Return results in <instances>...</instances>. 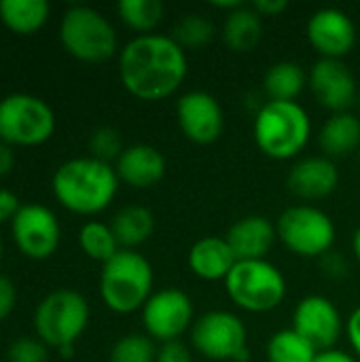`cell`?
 I'll return each mask as SVG.
<instances>
[{"mask_svg": "<svg viewBox=\"0 0 360 362\" xmlns=\"http://www.w3.org/2000/svg\"><path fill=\"white\" fill-rule=\"evenodd\" d=\"M119 182L132 189H151L166 174V157L151 144L127 146L115 163Z\"/></svg>", "mask_w": 360, "mask_h": 362, "instance_id": "cell-19", "label": "cell"}, {"mask_svg": "<svg viewBox=\"0 0 360 362\" xmlns=\"http://www.w3.org/2000/svg\"><path fill=\"white\" fill-rule=\"evenodd\" d=\"M8 362H47V348L40 339L19 337L6 352Z\"/></svg>", "mask_w": 360, "mask_h": 362, "instance_id": "cell-32", "label": "cell"}, {"mask_svg": "<svg viewBox=\"0 0 360 362\" xmlns=\"http://www.w3.org/2000/svg\"><path fill=\"white\" fill-rule=\"evenodd\" d=\"M57 352H59L64 358H70V356L74 354V346H64V348H59Z\"/></svg>", "mask_w": 360, "mask_h": 362, "instance_id": "cell-41", "label": "cell"}, {"mask_svg": "<svg viewBox=\"0 0 360 362\" xmlns=\"http://www.w3.org/2000/svg\"><path fill=\"white\" fill-rule=\"evenodd\" d=\"M15 157H13V148L4 142H0V176H6L13 170Z\"/></svg>", "mask_w": 360, "mask_h": 362, "instance_id": "cell-38", "label": "cell"}, {"mask_svg": "<svg viewBox=\"0 0 360 362\" xmlns=\"http://www.w3.org/2000/svg\"><path fill=\"white\" fill-rule=\"evenodd\" d=\"M187 51L166 34H138L119 53V78L138 100L170 98L187 78Z\"/></svg>", "mask_w": 360, "mask_h": 362, "instance_id": "cell-1", "label": "cell"}, {"mask_svg": "<svg viewBox=\"0 0 360 362\" xmlns=\"http://www.w3.org/2000/svg\"><path fill=\"white\" fill-rule=\"evenodd\" d=\"M178 127L195 144H212L223 136L225 112L221 102L208 91H189L176 104Z\"/></svg>", "mask_w": 360, "mask_h": 362, "instance_id": "cell-15", "label": "cell"}, {"mask_svg": "<svg viewBox=\"0 0 360 362\" xmlns=\"http://www.w3.org/2000/svg\"><path fill=\"white\" fill-rule=\"evenodd\" d=\"M320 352L297 331L284 329L269 337L267 362H314Z\"/></svg>", "mask_w": 360, "mask_h": 362, "instance_id": "cell-26", "label": "cell"}, {"mask_svg": "<svg viewBox=\"0 0 360 362\" xmlns=\"http://www.w3.org/2000/svg\"><path fill=\"white\" fill-rule=\"evenodd\" d=\"M308 74L297 62H276L267 68L263 76V89L269 100L278 102H295L306 89Z\"/></svg>", "mask_w": 360, "mask_h": 362, "instance_id": "cell-24", "label": "cell"}, {"mask_svg": "<svg viewBox=\"0 0 360 362\" xmlns=\"http://www.w3.org/2000/svg\"><path fill=\"white\" fill-rule=\"evenodd\" d=\"M0 259H2V242H0Z\"/></svg>", "mask_w": 360, "mask_h": 362, "instance_id": "cell-43", "label": "cell"}, {"mask_svg": "<svg viewBox=\"0 0 360 362\" xmlns=\"http://www.w3.org/2000/svg\"><path fill=\"white\" fill-rule=\"evenodd\" d=\"M318 146L329 159H346L360 148V117L354 112L331 115L318 132Z\"/></svg>", "mask_w": 360, "mask_h": 362, "instance_id": "cell-21", "label": "cell"}, {"mask_svg": "<svg viewBox=\"0 0 360 362\" xmlns=\"http://www.w3.org/2000/svg\"><path fill=\"white\" fill-rule=\"evenodd\" d=\"M110 362H157L155 341L149 335L129 333L112 346Z\"/></svg>", "mask_w": 360, "mask_h": 362, "instance_id": "cell-30", "label": "cell"}, {"mask_svg": "<svg viewBox=\"0 0 360 362\" xmlns=\"http://www.w3.org/2000/svg\"><path fill=\"white\" fill-rule=\"evenodd\" d=\"M263 36V17L252 6H240L225 15L223 42L236 53L252 51Z\"/></svg>", "mask_w": 360, "mask_h": 362, "instance_id": "cell-22", "label": "cell"}, {"mask_svg": "<svg viewBox=\"0 0 360 362\" xmlns=\"http://www.w3.org/2000/svg\"><path fill=\"white\" fill-rule=\"evenodd\" d=\"M191 350L187 344L178 341H168L157 348V362H191Z\"/></svg>", "mask_w": 360, "mask_h": 362, "instance_id": "cell-33", "label": "cell"}, {"mask_svg": "<svg viewBox=\"0 0 360 362\" xmlns=\"http://www.w3.org/2000/svg\"><path fill=\"white\" fill-rule=\"evenodd\" d=\"M189 333L195 352L210 361L246 362L250 356L246 327L231 312H206L193 322Z\"/></svg>", "mask_w": 360, "mask_h": 362, "instance_id": "cell-10", "label": "cell"}, {"mask_svg": "<svg viewBox=\"0 0 360 362\" xmlns=\"http://www.w3.org/2000/svg\"><path fill=\"white\" fill-rule=\"evenodd\" d=\"M89 322V305L76 291L62 288L47 295L34 314V329L45 346L55 350L74 346Z\"/></svg>", "mask_w": 360, "mask_h": 362, "instance_id": "cell-8", "label": "cell"}, {"mask_svg": "<svg viewBox=\"0 0 360 362\" xmlns=\"http://www.w3.org/2000/svg\"><path fill=\"white\" fill-rule=\"evenodd\" d=\"M314 51L323 59H344L356 45V25L342 8H318L306 25Z\"/></svg>", "mask_w": 360, "mask_h": 362, "instance_id": "cell-16", "label": "cell"}, {"mask_svg": "<svg viewBox=\"0 0 360 362\" xmlns=\"http://www.w3.org/2000/svg\"><path fill=\"white\" fill-rule=\"evenodd\" d=\"M225 288L229 299L240 310L250 314L272 312L286 297V280L282 272L267 259L238 261L231 274L225 278Z\"/></svg>", "mask_w": 360, "mask_h": 362, "instance_id": "cell-5", "label": "cell"}, {"mask_svg": "<svg viewBox=\"0 0 360 362\" xmlns=\"http://www.w3.org/2000/svg\"><path fill=\"white\" fill-rule=\"evenodd\" d=\"M153 267L136 250H119L102 265L100 295L115 314H134L146 305L153 295Z\"/></svg>", "mask_w": 360, "mask_h": 362, "instance_id": "cell-4", "label": "cell"}, {"mask_svg": "<svg viewBox=\"0 0 360 362\" xmlns=\"http://www.w3.org/2000/svg\"><path fill=\"white\" fill-rule=\"evenodd\" d=\"M59 38L66 51L89 64H100L117 53V32L112 23L91 6H70L59 23Z\"/></svg>", "mask_w": 360, "mask_h": 362, "instance_id": "cell-6", "label": "cell"}, {"mask_svg": "<svg viewBox=\"0 0 360 362\" xmlns=\"http://www.w3.org/2000/svg\"><path fill=\"white\" fill-rule=\"evenodd\" d=\"M236 263L238 259L233 250L229 248L227 240L219 235L202 238L189 250L191 272L206 282H219V280L225 282V278L231 274Z\"/></svg>", "mask_w": 360, "mask_h": 362, "instance_id": "cell-20", "label": "cell"}, {"mask_svg": "<svg viewBox=\"0 0 360 362\" xmlns=\"http://www.w3.org/2000/svg\"><path fill=\"white\" fill-rule=\"evenodd\" d=\"M117 13L125 25L140 34H153L163 19V4L159 0H121Z\"/></svg>", "mask_w": 360, "mask_h": 362, "instance_id": "cell-28", "label": "cell"}, {"mask_svg": "<svg viewBox=\"0 0 360 362\" xmlns=\"http://www.w3.org/2000/svg\"><path fill=\"white\" fill-rule=\"evenodd\" d=\"M352 252H354V257L360 261V227L354 231V235H352Z\"/></svg>", "mask_w": 360, "mask_h": 362, "instance_id": "cell-40", "label": "cell"}, {"mask_svg": "<svg viewBox=\"0 0 360 362\" xmlns=\"http://www.w3.org/2000/svg\"><path fill=\"white\" fill-rule=\"evenodd\" d=\"M225 240L238 261H261L269 255L278 240L276 223H272L267 216L250 214L236 221Z\"/></svg>", "mask_w": 360, "mask_h": 362, "instance_id": "cell-18", "label": "cell"}, {"mask_svg": "<svg viewBox=\"0 0 360 362\" xmlns=\"http://www.w3.org/2000/svg\"><path fill=\"white\" fill-rule=\"evenodd\" d=\"M339 185V170L333 159L312 155L299 159L286 178L289 191L303 202H318L329 197Z\"/></svg>", "mask_w": 360, "mask_h": 362, "instance_id": "cell-17", "label": "cell"}, {"mask_svg": "<svg viewBox=\"0 0 360 362\" xmlns=\"http://www.w3.org/2000/svg\"><path fill=\"white\" fill-rule=\"evenodd\" d=\"M314 362H359V361H356L354 356H350L348 352H342V350H327V352H320Z\"/></svg>", "mask_w": 360, "mask_h": 362, "instance_id": "cell-39", "label": "cell"}, {"mask_svg": "<svg viewBox=\"0 0 360 362\" xmlns=\"http://www.w3.org/2000/svg\"><path fill=\"white\" fill-rule=\"evenodd\" d=\"M193 301L180 288H161L142 308V325L153 341H178L193 327Z\"/></svg>", "mask_w": 360, "mask_h": 362, "instance_id": "cell-11", "label": "cell"}, {"mask_svg": "<svg viewBox=\"0 0 360 362\" xmlns=\"http://www.w3.org/2000/svg\"><path fill=\"white\" fill-rule=\"evenodd\" d=\"M250 6L261 17H278V15H282L289 8V2L286 0H255Z\"/></svg>", "mask_w": 360, "mask_h": 362, "instance_id": "cell-36", "label": "cell"}, {"mask_svg": "<svg viewBox=\"0 0 360 362\" xmlns=\"http://www.w3.org/2000/svg\"><path fill=\"white\" fill-rule=\"evenodd\" d=\"M346 335H348V341H350L354 354L360 358V305L346 320Z\"/></svg>", "mask_w": 360, "mask_h": 362, "instance_id": "cell-37", "label": "cell"}, {"mask_svg": "<svg viewBox=\"0 0 360 362\" xmlns=\"http://www.w3.org/2000/svg\"><path fill=\"white\" fill-rule=\"evenodd\" d=\"M110 229L121 250H136L153 235L155 216L144 206H125L115 214Z\"/></svg>", "mask_w": 360, "mask_h": 362, "instance_id": "cell-23", "label": "cell"}, {"mask_svg": "<svg viewBox=\"0 0 360 362\" xmlns=\"http://www.w3.org/2000/svg\"><path fill=\"white\" fill-rule=\"evenodd\" d=\"M276 233L293 255L303 259H323L335 244L331 216L310 204L286 208L276 221Z\"/></svg>", "mask_w": 360, "mask_h": 362, "instance_id": "cell-7", "label": "cell"}, {"mask_svg": "<svg viewBox=\"0 0 360 362\" xmlns=\"http://www.w3.org/2000/svg\"><path fill=\"white\" fill-rule=\"evenodd\" d=\"M89 151H91L93 159L110 163L112 159L117 161L125 148H123L121 134L117 129H112V127H98L91 134V138H89Z\"/></svg>", "mask_w": 360, "mask_h": 362, "instance_id": "cell-31", "label": "cell"}, {"mask_svg": "<svg viewBox=\"0 0 360 362\" xmlns=\"http://www.w3.org/2000/svg\"><path fill=\"white\" fill-rule=\"evenodd\" d=\"M312 121L299 102L267 100L255 117V142L276 161L297 157L310 142Z\"/></svg>", "mask_w": 360, "mask_h": 362, "instance_id": "cell-3", "label": "cell"}, {"mask_svg": "<svg viewBox=\"0 0 360 362\" xmlns=\"http://www.w3.org/2000/svg\"><path fill=\"white\" fill-rule=\"evenodd\" d=\"M293 331L308 339L318 352H327L335 350L346 325L331 299L323 295H310L303 297L293 312Z\"/></svg>", "mask_w": 360, "mask_h": 362, "instance_id": "cell-13", "label": "cell"}, {"mask_svg": "<svg viewBox=\"0 0 360 362\" xmlns=\"http://www.w3.org/2000/svg\"><path fill=\"white\" fill-rule=\"evenodd\" d=\"M172 38L187 51V49H202L212 42L214 38V25L208 17L199 13L182 15L172 32Z\"/></svg>", "mask_w": 360, "mask_h": 362, "instance_id": "cell-29", "label": "cell"}, {"mask_svg": "<svg viewBox=\"0 0 360 362\" xmlns=\"http://www.w3.org/2000/svg\"><path fill=\"white\" fill-rule=\"evenodd\" d=\"M47 0H0L2 23L17 34H32L45 25L49 19Z\"/></svg>", "mask_w": 360, "mask_h": 362, "instance_id": "cell-25", "label": "cell"}, {"mask_svg": "<svg viewBox=\"0 0 360 362\" xmlns=\"http://www.w3.org/2000/svg\"><path fill=\"white\" fill-rule=\"evenodd\" d=\"M15 301H17V293H15L13 282L8 278L0 276V322L13 312Z\"/></svg>", "mask_w": 360, "mask_h": 362, "instance_id": "cell-34", "label": "cell"}, {"mask_svg": "<svg viewBox=\"0 0 360 362\" xmlns=\"http://www.w3.org/2000/svg\"><path fill=\"white\" fill-rule=\"evenodd\" d=\"M19 208H21V204H19L17 195L6 189H0V223L13 221L15 214L19 212Z\"/></svg>", "mask_w": 360, "mask_h": 362, "instance_id": "cell-35", "label": "cell"}, {"mask_svg": "<svg viewBox=\"0 0 360 362\" xmlns=\"http://www.w3.org/2000/svg\"><path fill=\"white\" fill-rule=\"evenodd\" d=\"M53 195L70 212L98 214L110 206L119 189V176L110 163L79 157L62 163L53 174Z\"/></svg>", "mask_w": 360, "mask_h": 362, "instance_id": "cell-2", "label": "cell"}, {"mask_svg": "<svg viewBox=\"0 0 360 362\" xmlns=\"http://www.w3.org/2000/svg\"><path fill=\"white\" fill-rule=\"evenodd\" d=\"M79 244L83 248V252L93 259V261H100L102 265L108 263L119 250V242L110 229V225H104V223H98V221H91V223H85L79 231Z\"/></svg>", "mask_w": 360, "mask_h": 362, "instance_id": "cell-27", "label": "cell"}, {"mask_svg": "<svg viewBox=\"0 0 360 362\" xmlns=\"http://www.w3.org/2000/svg\"><path fill=\"white\" fill-rule=\"evenodd\" d=\"M55 132L51 106L30 93H11L0 100V142L8 146H36Z\"/></svg>", "mask_w": 360, "mask_h": 362, "instance_id": "cell-9", "label": "cell"}, {"mask_svg": "<svg viewBox=\"0 0 360 362\" xmlns=\"http://www.w3.org/2000/svg\"><path fill=\"white\" fill-rule=\"evenodd\" d=\"M11 231L17 248L34 261L49 259L62 238L57 216L40 204H23L11 221Z\"/></svg>", "mask_w": 360, "mask_h": 362, "instance_id": "cell-12", "label": "cell"}, {"mask_svg": "<svg viewBox=\"0 0 360 362\" xmlns=\"http://www.w3.org/2000/svg\"><path fill=\"white\" fill-rule=\"evenodd\" d=\"M356 106H359V112H360V93H359V100H356Z\"/></svg>", "mask_w": 360, "mask_h": 362, "instance_id": "cell-42", "label": "cell"}, {"mask_svg": "<svg viewBox=\"0 0 360 362\" xmlns=\"http://www.w3.org/2000/svg\"><path fill=\"white\" fill-rule=\"evenodd\" d=\"M308 85L316 102L331 115L348 112L359 100L356 78L342 59L320 57L308 74Z\"/></svg>", "mask_w": 360, "mask_h": 362, "instance_id": "cell-14", "label": "cell"}, {"mask_svg": "<svg viewBox=\"0 0 360 362\" xmlns=\"http://www.w3.org/2000/svg\"><path fill=\"white\" fill-rule=\"evenodd\" d=\"M359 161H360V148H359Z\"/></svg>", "mask_w": 360, "mask_h": 362, "instance_id": "cell-44", "label": "cell"}]
</instances>
